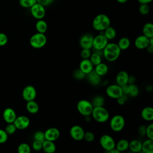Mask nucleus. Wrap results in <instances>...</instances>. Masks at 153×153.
Returning <instances> with one entry per match:
<instances>
[{
  "mask_svg": "<svg viewBox=\"0 0 153 153\" xmlns=\"http://www.w3.org/2000/svg\"><path fill=\"white\" fill-rule=\"evenodd\" d=\"M121 49L116 43H108L103 49V56L109 62H114L118 59L121 54Z\"/></svg>",
  "mask_w": 153,
  "mask_h": 153,
  "instance_id": "obj_1",
  "label": "nucleus"
},
{
  "mask_svg": "<svg viewBox=\"0 0 153 153\" xmlns=\"http://www.w3.org/2000/svg\"><path fill=\"white\" fill-rule=\"evenodd\" d=\"M111 20L109 17L104 14L97 15L92 22V26L96 30L102 32L110 26Z\"/></svg>",
  "mask_w": 153,
  "mask_h": 153,
  "instance_id": "obj_2",
  "label": "nucleus"
},
{
  "mask_svg": "<svg viewBox=\"0 0 153 153\" xmlns=\"http://www.w3.org/2000/svg\"><path fill=\"white\" fill-rule=\"evenodd\" d=\"M91 115L96 121L100 123L107 121L109 118L108 111L103 106L93 107Z\"/></svg>",
  "mask_w": 153,
  "mask_h": 153,
  "instance_id": "obj_3",
  "label": "nucleus"
},
{
  "mask_svg": "<svg viewBox=\"0 0 153 153\" xmlns=\"http://www.w3.org/2000/svg\"><path fill=\"white\" fill-rule=\"evenodd\" d=\"M47 42V38L44 33L37 32L30 38L29 43L32 47L39 49L44 47Z\"/></svg>",
  "mask_w": 153,
  "mask_h": 153,
  "instance_id": "obj_4",
  "label": "nucleus"
},
{
  "mask_svg": "<svg viewBox=\"0 0 153 153\" xmlns=\"http://www.w3.org/2000/svg\"><path fill=\"white\" fill-rule=\"evenodd\" d=\"M76 108L81 115L86 117L91 115L93 106L91 102L85 99H81L78 102Z\"/></svg>",
  "mask_w": 153,
  "mask_h": 153,
  "instance_id": "obj_5",
  "label": "nucleus"
},
{
  "mask_svg": "<svg viewBox=\"0 0 153 153\" xmlns=\"http://www.w3.org/2000/svg\"><path fill=\"white\" fill-rule=\"evenodd\" d=\"M125 119L121 115H115L110 120V127L115 132L121 131L125 126Z\"/></svg>",
  "mask_w": 153,
  "mask_h": 153,
  "instance_id": "obj_6",
  "label": "nucleus"
},
{
  "mask_svg": "<svg viewBox=\"0 0 153 153\" xmlns=\"http://www.w3.org/2000/svg\"><path fill=\"white\" fill-rule=\"evenodd\" d=\"M99 143L102 148L108 152L115 148L116 143L114 138L108 134H103L100 137Z\"/></svg>",
  "mask_w": 153,
  "mask_h": 153,
  "instance_id": "obj_7",
  "label": "nucleus"
},
{
  "mask_svg": "<svg viewBox=\"0 0 153 153\" xmlns=\"http://www.w3.org/2000/svg\"><path fill=\"white\" fill-rule=\"evenodd\" d=\"M106 95L112 99H117L123 96V92L121 86L118 84H111L107 86L106 88Z\"/></svg>",
  "mask_w": 153,
  "mask_h": 153,
  "instance_id": "obj_8",
  "label": "nucleus"
},
{
  "mask_svg": "<svg viewBox=\"0 0 153 153\" xmlns=\"http://www.w3.org/2000/svg\"><path fill=\"white\" fill-rule=\"evenodd\" d=\"M108 43V39L103 33H100L93 38L92 48L96 50H103Z\"/></svg>",
  "mask_w": 153,
  "mask_h": 153,
  "instance_id": "obj_9",
  "label": "nucleus"
},
{
  "mask_svg": "<svg viewBox=\"0 0 153 153\" xmlns=\"http://www.w3.org/2000/svg\"><path fill=\"white\" fill-rule=\"evenodd\" d=\"M32 16L36 19H42L45 15V7L36 2L30 8Z\"/></svg>",
  "mask_w": 153,
  "mask_h": 153,
  "instance_id": "obj_10",
  "label": "nucleus"
},
{
  "mask_svg": "<svg viewBox=\"0 0 153 153\" xmlns=\"http://www.w3.org/2000/svg\"><path fill=\"white\" fill-rule=\"evenodd\" d=\"M84 130L83 128L79 125H74L72 126L69 130V134L72 139L76 141L83 140Z\"/></svg>",
  "mask_w": 153,
  "mask_h": 153,
  "instance_id": "obj_11",
  "label": "nucleus"
},
{
  "mask_svg": "<svg viewBox=\"0 0 153 153\" xmlns=\"http://www.w3.org/2000/svg\"><path fill=\"white\" fill-rule=\"evenodd\" d=\"M36 96V90L31 85H26L22 91V97L26 102L35 100Z\"/></svg>",
  "mask_w": 153,
  "mask_h": 153,
  "instance_id": "obj_12",
  "label": "nucleus"
},
{
  "mask_svg": "<svg viewBox=\"0 0 153 153\" xmlns=\"http://www.w3.org/2000/svg\"><path fill=\"white\" fill-rule=\"evenodd\" d=\"M13 123L17 129L24 130L29 127L30 124V120L26 116L21 115L17 117Z\"/></svg>",
  "mask_w": 153,
  "mask_h": 153,
  "instance_id": "obj_13",
  "label": "nucleus"
},
{
  "mask_svg": "<svg viewBox=\"0 0 153 153\" xmlns=\"http://www.w3.org/2000/svg\"><path fill=\"white\" fill-rule=\"evenodd\" d=\"M60 134V131L57 128H56V127L48 128L44 131L45 140L54 142L59 139Z\"/></svg>",
  "mask_w": 153,
  "mask_h": 153,
  "instance_id": "obj_14",
  "label": "nucleus"
},
{
  "mask_svg": "<svg viewBox=\"0 0 153 153\" xmlns=\"http://www.w3.org/2000/svg\"><path fill=\"white\" fill-rule=\"evenodd\" d=\"M94 36L90 33L84 34L79 39V45L82 48L91 49L93 47Z\"/></svg>",
  "mask_w": 153,
  "mask_h": 153,
  "instance_id": "obj_15",
  "label": "nucleus"
},
{
  "mask_svg": "<svg viewBox=\"0 0 153 153\" xmlns=\"http://www.w3.org/2000/svg\"><path fill=\"white\" fill-rule=\"evenodd\" d=\"M150 38L144 35L138 36L134 40V45L139 50L145 49L149 44Z\"/></svg>",
  "mask_w": 153,
  "mask_h": 153,
  "instance_id": "obj_16",
  "label": "nucleus"
},
{
  "mask_svg": "<svg viewBox=\"0 0 153 153\" xmlns=\"http://www.w3.org/2000/svg\"><path fill=\"white\" fill-rule=\"evenodd\" d=\"M3 118L7 123H12L17 117L15 111L11 108H7L4 110L2 114Z\"/></svg>",
  "mask_w": 153,
  "mask_h": 153,
  "instance_id": "obj_17",
  "label": "nucleus"
},
{
  "mask_svg": "<svg viewBox=\"0 0 153 153\" xmlns=\"http://www.w3.org/2000/svg\"><path fill=\"white\" fill-rule=\"evenodd\" d=\"M94 65L89 59H82L79 65V69L86 75L93 70Z\"/></svg>",
  "mask_w": 153,
  "mask_h": 153,
  "instance_id": "obj_18",
  "label": "nucleus"
},
{
  "mask_svg": "<svg viewBox=\"0 0 153 153\" xmlns=\"http://www.w3.org/2000/svg\"><path fill=\"white\" fill-rule=\"evenodd\" d=\"M128 76L129 75L126 71H121L118 72L115 78L117 84L121 86L128 84Z\"/></svg>",
  "mask_w": 153,
  "mask_h": 153,
  "instance_id": "obj_19",
  "label": "nucleus"
},
{
  "mask_svg": "<svg viewBox=\"0 0 153 153\" xmlns=\"http://www.w3.org/2000/svg\"><path fill=\"white\" fill-rule=\"evenodd\" d=\"M140 115L145 121H152L153 120V108L151 106L145 107L142 109Z\"/></svg>",
  "mask_w": 153,
  "mask_h": 153,
  "instance_id": "obj_20",
  "label": "nucleus"
},
{
  "mask_svg": "<svg viewBox=\"0 0 153 153\" xmlns=\"http://www.w3.org/2000/svg\"><path fill=\"white\" fill-rule=\"evenodd\" d=\"M88 82L93 85H97L101 81V76H99L94 70L91 71L90 73L87 74Z\"/></svg>",
  "mask_w": 153,
  "mask_h": 153,
  "instance_id": "obj_21",
  "label": "nucleus"
},
{
  "mask_svg": "<svg viewBox=\"0 0 153 153\" xmlns=\"http://www.w3.org/2000/svg\"><path fill=\"white\" fill-rule=\"evenodd\" d=\"M42 149L46 153H54L56 150V146L53 141L45 140L42 142Z\"/></svg>",
  "mask_w": 153,
  "mask_h": 153,
  "instance_id": "obj_22",
  "label": "nucleus"
},
{
  "mask_svg": "<svg viewBox=\"0 0 153 153\" xmlns=\"http://www.w3.org/2000/svg\"><path fill=\"white\" fill-rule=\"evenodd\" d=\"M141 152L144 153L153 152V140L148 139L142 143Z\"/></svg>",
  "mask_w": 153,
  "mask_h": 153,
  "instance_id": "obj_23",
  "label": "nucleus"
},
{
  "mask_svg": "<svg viewBox=\"0 0 153 153\" xmlns=\"http://www.w3.org/2000/svg\"><path fill=\"white\" fill-rule=\"evenodd\" d=\"M128 149L133 152H139L142 150V142L137 139H134L129 142Z\"/></svg>",
  "mask_w": 153,
  "mask_h": 153,
  "instance_id": "obj_24",
  "label": "nucleus"
},
{
  "mask_svg": "<svg viewBox=\"0 0 153 153\" xmlns=\"http://www.w3.org/2000/svg\"><path fill=\"white\" fill-rule=\"evenodd\" d=\"M26 108L27 112L32 114H36L39 111V109L38 104L35 101V100L27 101Z\"/></svg>",
  "mask_w": 153,
  "mask_h": 153,
  "instance_id": "obj_25",
  "label": "nucleus"
},
{
  "mask_svg": "<svg viewBox=\"0 0 153 153\" xmlns=\"http://www.w3.org/2000/svg\"><path fill=\"white\" fill-rule=\"evenodd\" d=\"M95 66V72L100 76L105 75L108 72V67L107 65L104 63L101 62Z\"/></svg>",
  "mask_w": 153,
  "mask_h": 153,
  "instance_id": "obj_26",
  "label": "nucleus"
},
{
  "mask_svg": "<svg viewBox=\"0 0 153 153\" xmlns=\"http://www.w3.org/2000/svg\"><path fill=\"white\" fill-rule=\"evenodd\" d=\"M142 33L149 38H153V24L150 22L145 23L142 28Z\"/></svg>",
  "mask_w": 153,
  "mask_h": 153,
  "instance_id": "obj_27",
  "label": "nucleus"
},
{
  "mask_svg": "<svg viewBox=\"0 0 153 153\" xmlns=\"http://www.w3.org/2000/svg\"><path fill=\"white\" fill-rule=\"evenodd\" d=\"M35 28L38 32L45 33L48 29V25L45 21L42 19L38 20L35 25Z\"/></svg>",
  "mask_w": 153,
  "mask_h": 153,
  "instance_id": "obj_28",
  "label": "nucleus"
},
{
  "mask_svg": "<svg viewBox=\"0 0 153 153\" xmlns=\"http://www.w3.org/2000/svg\"><path fill=\"white\" fill-rule=\"evenodd\" d=\"M103 34L109 41V40H112L116 37L117 32L115 29L113 27L109 26L103 31Z\"/></svg>",
  "mask_w": 153,
  "mask_h": 153,
  "instance_id": "obj_29",
  "label": "nucleus"
},
{
  "mask_svg": "<svg viewBox=\"0 0 153 153\" xmlns=\"http://www.w3.org/2000/svg\"><path fill=\"white\" fill-rule=\"evenodd\" d=\"M129 142L125 139L120 140L117 143H115V148L121 152L126 151L128 149Z\"/></svg>",
  "mask_w": 153,
  "mask_h": 153,
  "instance_id": "obj_30",
  "label": "nucleus"
},
{
  "mask_svg": "<svg viewBox=\"0 0 153 153\" xmlns=\"http://www.w3.org/2000/svg\"><path fill=\"white\" fill-rule=\"evenodd\" d=\"M117 45L121 50H126L129 48L130 41L127 37H122L119 39Z\"/></svg>",
  "mask_w": 153,
  "mask_h": 153,
  "instance_id": "obj_31",
  "label": "nucleus"
},
{
  "mask_svg": "<svg viewBox=\"0 0 153 153\" xmlns=\"http://www.w3.org/2000/svg\"><path fill=\"white\" fill-rule=\"evenodd\" d=\"M91 104L93 107L103 106L105 104V99L102 95H97L93 99Z\"/></svg>",
  "mask_w": 153,
  "mask_h": 153,
  "instance_id": "obj_32",
  "label": "nucleus"
},
{
  "mask_svg": "<svg viewBox=\"0 0 153 153\" xmlns=\"http://www.w3.org/2000/svg\"><path fill=\"white\" fill-rule=\"evenodd\" d=\"M139 93V87L134 84H128V96L134 97H136Z\"/></svg>",
  "mask_w": 153,
  "mask_h": 153,
  "instance_id": "obj_33",
  "label": "nucleus"
},
{
  "mask_svg": "<svg viewBox=\"0 0 153 153\" xmlns=\"http://www.w3.org/2000/svg\"><path fill=\"white\" fill-rule=\"evenodd\" d=\"M89 59L94 66H96L102 62V56L94 51L93 53H91Z\"/></svg>",
  "mask_w": 153,
  "mask_h": 153,
  "instance_id": "obj_34",
  "label": "nucleus"
},
{
  "mask_svg": "<svg viewBox=\"0 0 153 153\" xmlns=\"http://www.w3.org/2000/svg\"><path fill=\"white\" fill-rule=\"evenodd\" d=\"M17 151L19 153H30L31 148L27 143H22L18 146Z\"/></svg>",
  "mask_w": 153,
  "mask_h": 153,
  "instance_id": "obj_35",
  "label": "nucleus"
},
{
  "mask_svg": "<svg viewBox=\"0 0 153 153\" xmlns=\"http://www.w3.org/2000/svg\"><path fill=\"white\" fill-rule=\"evenodd\" d=\"M36 2V0H19L20 5L25 8H30Z\"/></svg>",
  "mask_w": 153,
  "mask_h": 153,
  "instance_id": "obj_36",
  "label": "nucleus"
},
{
  "mask_svg": "<svg viewBox=\"0 0 153 153\" xmlns=\"http://www.w3.org/2000/svg\"><path fill=\"white\" fill-rule=\"evenodd\" d=\"M16 130H17L16 127L15 126L14 123H8L4 130L8 135H11L14 134L16 132Z\"/></svg>",
  "mask_w": 153,
  "mask_h": 153,
  "instance_id": "obj_37",
  "label": "nucleus"
},
{
  "mask_svg": "<svg viewBox=\"0 0 153 153\" xmlns=\"http://www.w3.org/2000/svg\"><path fill=\"white\" fill-rule=\"evenodd\" d=\"M139 7V11L142 15H146L149 12V6L147 4H140Z\"/></svg>",
  "mask_w": 153,
  "mask_h": 153,
  "instance_id": "obj_38",
  "label": "nucleus"
},
{
  "mask_svg": "<svg viewBox=\"0 0 153 153\" xmlns=\"http://www.w3.org/2000/svg\"><path fill=\"white\" fill-rule=\"evenodd\" d=\"M73 76L75 79L81 80V79H83L86 76V74H84L79 69H77L74 71Z\"/></svg>",
  "mask_w": 153,
  "mask_h": 153,
  "instance_id": "obj_39",
  "label": "nucleus"
},
{
  "mask_svg": "<svg viewBox=\"0 0 153 153\" xmlns=\"http://www.w3.org/2000/svg\"><path fill=\"white\" fill-rule=\"evenodd\" d=\"M33 139L36 140H39L41 142H44L45 140V136H44V132L42 131H36L33 134Z\"/></svg>",
  "mask_w": 153,
  "mask_h": 153,
  "instance_id": "obj_40",
  "label": "nucleus"
},
{
  "mask_svg": "<svg viewBox=\"0 0 153 153\" xmlns=\"http://www.w3.org/2000/svg\"><path fill=\"white\" fill-rule=\"evenodd\" d=\"M145 136L148 139L153 140V124L150 123L147 127H146Z\"/></svg>",
  "mask_w": 153,
  "mask_h": 153,
  "instance_id": "obj_41",
  "label": "nucleus"
},
{
  "mask_svg": "<svg viewBox=\"0 0 153 153\" xmlns=\"http://www.w3.org/2000/svg\"><path fill=\"white\" fill-rule=\"evenodd\" d=\"M94 138H95V136L93 132L89 131L84 132L83 139H84L85 141L91 142L94 140Z\"/></svg>",
  "mask_w": 153,
  "mask_h": 153,
  "instance_id": "obj_42",
  "label": "nucleus"
},
{
  "mask_svg": "<svg viewBox=\"0 0 153 153\" xmlns=\"http://www.w3.org/2000/svg\"><path fill=\"white\" fill-rule=\"evenodd\" d=\"M91 54V49H88V48H82L80 53V56L82 59H89Z\"/></svg>",
  "mask_w": 153,
  "mask_h": 153,
  "instance_id": "obj_43",
  "label": "nucleus"
},
{
  "mask_svg": "<svg viewBox=\"0 0 153 153\" xmlns=\"http://www.w3.org/2000/svg\"><path fill=\"white\" fill-rule=\"evenodd\" d=\"M32 148L35 151H39L42 149V142L34 140V141L32 142Z\"/></svg>",
  "mask_w": 153,
  "mask_h": 153,
  "instance_id": "obj_44",
  "label": "nucleus"
},
{
  "mask_svg": "<svg viewBox=\"0 0 153 153\" xmlns=\"http://www.w3.org/2000/svg\"><path fill=\"white\" fill-rule=\"evenodd\" d=\"M8 134L5 132V130L0 129V144L4 143L8 140Z\"/></svg>",
  "mask_w": 153,
  "mask_h": 153,
  "instance_id": "obj_45",
  "label": "nucleus"
},
{
  "mask_svg": "<svg viewBox=\"0 0 153 153\" xmlns=\"http://www.w3.org/2000/svg\"><path fill=\"white\" fill-rule=\"evenodd\" d=\"M8 38L7 35L4 33L0 32V46H4L8 42Z\"/></svg>",
  "mask_w": 153,
  "mask_h": 153,
  "instance_id": "obj_46",
  "label": "nucleus"
},
{
  "mask_svg": "<svg viewBox=\"0 0 153 153\" xmlns=\"http://www.w3.org/2000/svg\"><path fill=\"white\" fill-rule=\"evenodd\" d=\"M127 95H126V94H123V96H121V97H118V99H117V103L119 105H123L126 100H127Z\"/></svg>",
  "mask_w": 153,
  "mask_h": 153,
  "instance_id": "obj_47",
  "label": "nucleus"
},
{
  "mask_svg": "<svg viewBox=\"0 0 153 153\" xmlns=\"http://www.w3.org/2000/svg\"><path fill=\"white\" fill-rule=\"evenodd\" d=\"M54 0H36V2L46 7L48 6L53 2Z\"/></svg>",
  "mask_w": 153,
  "mask_h": 153,
  "instance_id": "obj_48",
  "label": "nucleus"
},
{
  "mask_svg": "<svg viewBox=\"0 0 153 153\" xmlns=\"http://www.w3.org/2000/svg\"><path fill=\"white\" fill-rule=\"evenodd\" d=\"M138 133L139 134L142 136H145V133H146V126H140L139 127L138 129Z\"/></svg>",
  "mask_w": 153,
  "mask_h": 153,
  "instance_id": "obj_49",
  "label": "nucleus"
},
{
  "mask_svg": "<svg viewBox=\"0 0 153 153\" xmlns=\"http://www.w3.org/2000/svg\"><path fill=\"white\" fill-rule=\"evenodd\" d=\"M121 88L123 94L128 96V84H127L121 85Z\"/></svg>",
  "mask_w": 153,
  "mask_h": 153,
  "instance_id": "obj_50",
  "label": "nucleus"
},
{
  "mask_svg": "<svg viewBox=\"0 0 153 153\" xmlns=\"http://www.w3.org/2000/svg\"><path fill=\"white\" fill-rule=\"evenodd\" d=\"M136 78L133 76H128V84H134L135 82Z\"/></svg>",
  "mask_w": 153,
  "mask_h": 153,
  "instance_id": "obj_51",
  "label": "nucleus"
},
{
  "mask_svg": "<svg viewBox=\"0 0 153 153\" xmlns=\"http://www.w3.org/2000/svg\"><path fill=\"white\" fill-rule=\"evenodd\" d=\"M152 0H137V1L140 3V4H149L150 2H152Z\"/></svg>",
  "mask_w": 153,
  "mask_h": 153,
  "instance_id": "obj_52",
  "label": "nucleus"
},
{
  "mask_svg": "<svg viewBox=\"0 0 153 153\" xmlns=\"http://www.w3.org/2000/svg\"><path fill=\"white\" fill-rule=\"evenodd\" d=\"M109 153H120V152L116 148H114V149H112V150H111Z\"/></svg>",
  "mask_w": 153,
  "mask_h": 153,
  "instance_id": "obj_53",
  "label": "nucleus"
},
{
  "mask_svg": "<svg viewBox=\"0 0 153 153\" xmlns=\"http://www.w3.org/2000/svg\"><path fill=\"white\" fill-rule=\"evenodd\" d=\"M117 1L120 4H124L128 1V0H117Z\"/></svg>",
  "mask_w": 153,
  "mask_h": 153,
  "instance_id": "obj_54",
  "label": "nucleus"
}]
</instances>
